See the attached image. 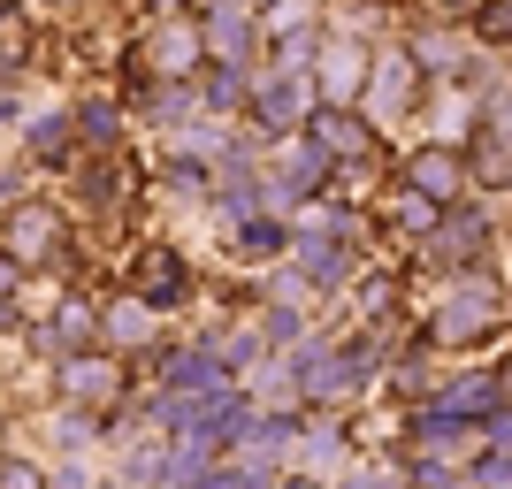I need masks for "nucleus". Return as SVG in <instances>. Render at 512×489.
Masks as SVG:
<instances>
[{
	"mask_svg": "<svg viewBox=\"0 0 512 489\" xmlns=\"http://www.w3.org/2000/svg\"><path fill=\"white\" fill-rule=\"evenodd\" d=\"M505 329V283L497 268H474V276H451L436 291V306L421 314V337L436 352H474V344H490Z\"/></svg>",
	"mask_w": 512,
	"mask_h": 489,
	"instance_id": "nucleus-1",
	"label": "nucleus"
},
{
	"mask_svg": "<svg viewBox=\"0 0 512 489\" xmlns=\"http://www.w3.org/2000/svg\"><path fill=\"white\" fill-rule=\"evenodd\" d=\"M0 245L31 268V276H69L77 268V214L62 207V199H46V192H31V199H16V207L0 214Z\"/></svg>",
	"mask_w": 512,
	"mask_h": 489,
	"instance_id": "nucleus-2",
	"label": "nucleus"
},
{
	"mask_svg": "<svg viewBox=\"0 0 512 489\" xmlns=\"http://www.w3.org/2000/svg\"><path fill=\"white\" fill-rule=\"evenodd\" d=\"M490 245H497V214L482 207V192H467L459 207H444V222L413 245V260L421 268H436V276H474V268H490Z\"/></svg>",
	"mask_w": 512,
	"mask_h": 489,
	"instance_id": "nucleus-3",
	"label": "nucleus"
},
{
	"mask_svg": "<svg viewBox=\"0 0 512 489\" xmlns=\"http://www.w3.org/2000/svg\"><path fill=\"white\" fill-rule=\"evenodd\" d=\"M314 69H276V62H253V100H245V130H260L268 146L276 138H291V130L314 123Z\"/></svg>",
	"mask_w": 512,
	"mask_h": 489,
	"instance_id": "nucleus-4",
	"label": "nucleus"
},
{
	"mask_svg": "<svg viewBox=\"0 0 512 489\" xmlns=\"http://www.w3.org/2000/svg\"><path fill=\"white\" fill-rule=\"evenodd\" d=\"M54 398L92 405V413H130V405H138V360H115V352H62V360H54Z\"/></svg>",
	"mask_w": 512,
	"mask_h": 489,
	"instance_id": "nucleus-5",
	"label": "nucleus"
},
{
	"mask_svg": "<svg viewBox=\"0 0 512 489\" xmlns=\"http://www.w3.org/2000/svg\"><path fill=\"white\" fill-rule=\"evenodd\" d=\"M421 62L406 54V39H383L375 54H367V85H360V115L375 130H390V123H406L413 115V100H421Z\"/></svg>",
	"mask_w": 512,
	"mask_h": 489,
	"instance_id": "nucleus-6",
	"label": "nucleus"
},
{
	"mask_svg": "<svg viewBox=\"0 0 512 489\" xmlns=\"http://www.w3.org/2000/svg\"><path fill=\"white\" fill-rule=\"evenodd\" d=\"M123 291H138L146 306H161V314H184L192 306V291H199V276H192V260H184V245H169V237H146L138 253H130V268H123Z\"/></svg>",
	"mask_w": 512,
	"mask_h": 489,
	"instance_id": "nucleus-7",
	"label": "nucleus"
},
{
	"mask_svg": "<svg viewBox=\"0 0 512 489\" xmlns=\"http://www.w3.org/2000/svg\"><path fill=\"white\" fill-rule=\"evenodd\" d=\"M138 367H153V383H161V390H184V398H214V390L237 383L230 367L214 360L207 337H169V344H153Z\"/></svg>",
	"mask_w": 512,
	"mask_h": 489,
	"instance_id": "nucleus-8",
	"label": "nucleus"
},
{
	"mask_svg": "<svg viewBox=\"0 0 512 489\" xmlns=\"http://www.w3.org/2000/svg\"><path fill=\"white\" fill-rule=\"evenodd\" d=\"M130 146L115 153H77V169H69V207L92 214V222H107V214H123L130 207Z\"/></svg>",
	"mask_w": 512,
	"mask_h": 489,
	"instance_id": "nucleus-9",
	"label": "nucleus"
},
{
	"mask_svg": "<svg viewBox=\"0 0 512 489\" xmlns=\"http://www.w3.org/2000/svg\"><path fill=\"white\" fill-rule=\"evenodd\" d=\"M398 176H406L413 192H428L436 207H459V199L474 192L467 146H451V138H421V146H406V153H398Z\"/></svg>",
	"mask_w": 512,
	"mask_h": 489,
	"instance_id": "nucleus-10",
	"label": "nucleus"
},
{
	"mask_svg": "<svg viewBox=\"0 0 512 489\" xmlns=\"http://www.w3.org/2000/svg\"><path fill=\"white\" fill-rule=\"evenodd\" d=\"M138 54L153 62V77H199V69H207V31H199V8L146 16V39H138Z\"/></svg>",
	"mask_w": 512,
	"mask_h": 489,
	"instance_id": "nucleus-11",
	"label": "nucleus"
},
{
	"mask_svg": "<svg viewBox=\"0 0 512 489\" xmlns=\"http://www.w3.org/2000/svg\"><path fill=\"white\" fill-rule=\"evenodd\" d=\"M161 329H169V314H161V306H146L138 291L100 298V352H115V360H146L153 344H169Z\"/></svg>",
	"mask_w": 512,
	"mask_h": 489,
	"instance_id": "nucleus-12",
	"label": "nucleus"
},
{
	"mask_svg": "<svg viewBox=\"0 0 512 489\" xmlns=\"http://www.w3.org/2000/svg\"><path fill=\"white\" fill-rule=\"evenodd\" d=\"M16 153L31 161V169L69 176V169H77V153H85V138H77V115H69V107H31V115L16 123Z\"/></svg>",
	"mask_w": 512,
	"mask_h": 489,
	"instance_id": "nucleus-13",
	"label": "nucleus"
},
{
	"mask_svg": "<svg viewBox=\"0 0 512 489\" xmlns=\"http://www.w3.org/2000/svg\"><path fill=\"white\" fill-rule=\"evenodd\" d=\"M291 268H299L321 298H344L360 283L367 260H360V237H291Z\"/></svg>",
	"mask_w": 512,
	"mask_h": 489,
	"instance_id": "nucleus-14",
	"label": "nucleus"
},
{
	"mask_svg": "<svg viewBox=\"0 0 512 489\" xmlns=\"http://www.w3.org/2000/svg\"><path fill=\"white\" fill-rule=\"evenodd\" d=\"M199 31H207V62H260V8L237 0H192Z\"/></svg>",
	"mask_w": 512,
	"mask_h": 489,
	"instance_id": "nucleus-15",
	"label": "nucleus"
},
{
	"mask_svg": "<svg viewBox=\"0 0 512 489\" xmlns=\"http://www.w3.org/2000/svg\"><path fill=\"white\" fill-rule=\"evenodd\" d=\"M222 260H230V268H245V276H268L276 260H291V222H283V214L230 222V230H222Z\"/></svg>",
	"mask_w": 512,
	"mask_h": 489,
	"instance_id": "nucleus-16",
	"label": "nucleus"
},
{
	"mask_svg": "<svg viewBox=\"0 0 512 489\" xmlns=\"http://www.w3.org/2000/svg\"><path fill=\"white\" fill-rule=\"evenodd\" d=\"M367 54H375V46H360L352 31H337V23H329V39H321V62H314V92H321V100H337V107H360Z\"/></svg>",
	"mask_w": 512,
	"mask_h": 489,
	"instance_id": "nucleus-17",
	"label": "nucleus"
},
{
	"mask_svg": "<svg viewBox=\"0 0 512 489\" xmlns=\"http://www.w3.org/2000/svg\"><path fill=\"white\" fill-rule=\"evenodd\" d=\"M421 405L459 413V421H490L497 405H505V383H497V367H444V375H436V390H428Z\"/></svg>",
	"mask_w": 512,
	"mask_h": 489,
	"instance_id": "nucleus-18",
	"label": "nucleus"
},
{
	"mask_svg": "<svg viewBox=\"0 0 512 489\" xmlns=\"http://www.w3.org/2000/svg\"><path fill=\"white\" fill-rule=\"evenodd\" d=\"M459 31H467V23H444V16H421L413 31H398L428 85H459V69H467V39H459Z\"/></svg>",
	"mask_w": 512,
	"mask_h": 489,
	"instance_id": "nucleus-19",
	"label": "nucleus"
},
{
	"mask_svg": "<svg viewBox=\"0 0 512 489\" xmlns=\"http://www.w3.org/2000/svg\"><path fill=\"white\" fill-rule=\"evenodd\" d=\"M100 444H115V413H92V405H62V398H54L46 451H54V459H92Z\"/></svg>",
	"mask_w": 512,
	"mask_h": 489,
	"instance_id": "nucleus-20",
	"label": "nucleus"
},
{
	"mask_svg": "<svg viewBox=\"0 0 512 489\" xmlns=\"http://www.w3.org/2000/svg\"><path fill=\"white\" fill-rule=\"evenodd\" d=\"M69 115H77V138H85V153L130 146V107L115 100V92H77V100H69Z\"/></svg>",
	"mask_w": 512,
	"mask_h": 489,
	"instance_id": "nucleus-21",
	"label": "nucleus"
},
{
	"mask_svg": "<svg viewBox=\"0 0 512 489\" xmlns=\"http://www.w3.org/2000/svg\"><path fill=\"white\" fill-rule=\"evenodd\" d=\"M344 298L360 306V329H398L406 321V276L398 268H360V283Z\"/></svg>",
	"mask_w": 512,
	"mask_h": 489,
	"instance_id": "nucleus-22",
	"label": "nucleus"
},
{
	"mask_svg": "<svg viewBox=\"0 0 512 489\" xmlns=\"http://www.w3.org/2000/svg\"><path fill=\"white\" fill-rule=\"evenodd\" d=\"M199 100L222 123H245V100H253V62H207L199 69Z\"/></svg>",
	"mask_w": 512,
	"mask_h": 489,
	"instance_id": "nucleus-23",
	"label": "nucleus"
},
{
	"mask_svg": "<svg viewBox=\"0 0 512 489\" xmlns=\"http://www.w3.org/2000/svg\"><path fill=\"white\" fill-rule=\"evenodd\" d=\"M344 459H352V436L329 428V413H306V436H299V459H291V467L314 474V482H337Z\"/></svg>",
	"mask_w": 512,
	"mask_h": 489,
	"instance_id": "nucleus-24",
	"label": "nucleus"
},
{
	"mask_svg": "<svg viewBox=\"0 0 512 489\" xmlns=\"http://www.w3.org/2000/svg\"><path fill=\"white\" fill-rule=\"evenodd\" d=\"M436 222H444V207H436L428 192H413L406 176H398V184H390V199H383V230L398 237V245H421Z\"/></svg>",
	"mask_w": 512,
	"mask_h": 489,
	"instance_id": "nucleus-25",
	"label": "nucleus"
},
{
	"mask_svg": "<svg viewBox=\"0 0 512 489\" xmlns=\"http://www.w3.org/2000/svg\"><path fill=\"white\" fill-rule=\"evenodd\" d=\"M199 337L214 344V360L230 367L237 383H245V375L268 360V337H260V321H253V314H245V321H222V329H199Z\"/></svg>",
	"mask_w": 512,
	"mask_h": 489,
	"instance_id": "nucleus-26",
	"label": "nucleus"
},
{
	"mask_svg": "<svg viewBox=\"0 0 512 489\" xmlns=\"http://www.w3.org/2000/svg\"><path fill=\"white\" fill-rule=\"evenodd\" d=\"M406 467V489H474V467L451 451H390Z\"/></svg>",
	"mask_w": 512,
	"mask_h": 489,
	"instance_id": "nucleus-27",
	"label": "nucleus"
},
{
	"mask_svg": "<svg viewBox=\"0 0 512 489\" xmlns=\"http://www.w3.org/2000/svg\"><path fill=\"white\" fill-rule=\"evenodd\" d=\"M0 489H54V459H39V451H8V444H0Z\"/></svg>",
	"mask_w": 512,
	"mask_h": 489,
	"instance_id": "nucleus-28",
	"label": "nucleus"
},
{
	"mask_svg": "<svg viewBox=\"0 0 512 489\" xmlns=\"http://www.w3.org/2000/svg\"><path fill=\"white\" fill-rule=\"evenodd\" d=\"M467 467H474V489H512V451H490V444H482Z\"/></svg>",
	"mask_w": 512,
	"mask_h": 489,
	"instance_id": "nucleus-29",
	"label": "nucleus"
},
{
	"mask_svg": "<svg viewBox=\"0 0 512 489\" xmlns=\"http://www.w3.org/2000/svg\"><path fill=\"white\" fill-rule=\"evenodd\" d=\"M337 489H406V467H398V459H383V467H352Z\"/></svg>",
	"mask_w": 512,
	"mask_h": 489,
	"instance_id": "nucleus-30",
	"label": "nucleus"
},
{
	"mask_svg": "<svg viewBox=\"0 0 512 489\" xmlns=\"http://www.w3.org/2000/svg\"><path fill=\"white\" fill-rule=\"evenodd\" d=\"M16 199H31V169H16V161H0V214L16 207Z\"/></svg>",
	"mask_w": 512,
	"mask_h": 489,
	"instance_id": "nucleus-31",
	"label": "nucleus"
},
{
	"mask_svg": "<svg viewBox=\"0 0 512 489\" xmlns=\"http://www.w3.org/2000/svg\"><path fill=\"white\" fill-rule=\"evenodd\" d=\"M23 291H31V268H23L8 245H0V298H23Z\"/></svg>",
	"mask_w": 512,
	"mask_h": 489,
	"instance_id": "nucleus-32",
	"label": "nucleus"
},
{
	"mask_svg": "<svg viewBox=\"0 0 512 489\" xmlns=\"http://www.w3.org/2000/svg\"><path fill=\"white\" fill-rule=\"evenodd\" d=\"M482 444H490V451H512V398L497 405L490 421H482Z\"/></svg>",
	"mask_w": 512,
	"mask_h": 489,
	"instance_id": "nucleus-33",
	"label": "nucleus"
},
{
	"mask_svg": "<svg viewBox=\"0 0 512 489\" xmlns=\"http://www.w3.org/2000/svg\"><path fill=\"white\" fill-rule=\"evenodd\" d=\"M482 0H428V16H444V23H467Z\"/></svg>",
	"mask_w": 512,
	"mask_h": 489,
	"instance_id": "nucleus-34",
	"label": "nucleus"
},
{
	"mask_svg": "<svg viewBox=\"0 0 512 489\" xmlns=\"http://www.w3.org/2000/svg\"><path fill=\"white\" fill-rule=\"evenodd\" d=\"M23 321H31V314H23L16 298H0V344H8V337H23Z\"/></svg>",
	"mask_w": 512,
	"mask_h": 489,
	"instance_id": "nucleus-35",
	"label": "nucleus"
},
{
	"mask_svg": "<svg viewBox=\"0 0 512 489\" xmlns=\"http://www.w3.org/2000/svg\"><path fill=\"white\" fill-rule=\"evenodd\" d=\"M39 16H85V8H100V0H31Z\"/></svg>",
	"mask_w": 512,
	"mask_h": 489,
	"instance_id": "nucleus-36",
	"label": "nucleus"
},
{
	"mask_svg": "<svg viewBox=\"0 0 512 489\" xmlns=\"http://www.w3.org/2000/svg\"><path fill=\"white\" fill-rule=\"evenodd\" d=\"M268 489H329V482H314V474H299V467H291V474H276Z\"/></svg>",
	"mask_w": 512,
	"mask_h": 489,
	"instance_id": "nucleus-37",
	"label": "nucleus"
},
{
	"mask_svg": "<svg viewBox=\"0 0 512 489\" xmlns=\"http://www.w3.org/2000/svg\"><path fill=\"white\" fill-rule=\"evenodd\" d=\"M490 367H497V383H505V398H512V344H505V352H497Z\"/></svg>",
	"mask_w": 512,
	"mask_h": 489,
	"instance_id": "nucleus-38",
	"label": "nucleus"
},
{
	"mask_svg": "<svg viewBox=\"0 0 512 489\" xmlns=\"http://www.w3.org/2000/svg\"><path fill=\"white\" fill-rule=\"evenodd\" d=\"M184 0H138V16H176Z\"/></svg>",
	"mask_w": 512,
	"mask_h": 489,
	"instance_id": "nucleus-39",
	"label": "nucleus"
},
{
	"mask_svg": "<svg viewBox=\"0 0 512 489\" xmlns=\"http://www.w3.org/2000/svg\"><path fill=\"white\" fill-rule=\"evenodd\" d=\"M92 489H123V482H107V474H100V482H92Z\"/></svg>",
	"mask_w": 512,
	"mask_h": 489,
	"instance_id": "nucleus-40",
	"label": "nucleus"
},
{
	"mask_svg": "<svg viewBox=\"0 0 512 489\" xmlns=\"http://www.w3.org/2000/svg\"><path fill=\"white\" fill-rule=\"evenodd\" d=\"M0 436H8V405H0Z\"/></svg>",
	"mask_w": 512,
	"mask_h": 489,
	"instance_id": "nucleus-41",
	"label": "nucleus"
}]
</instances>
